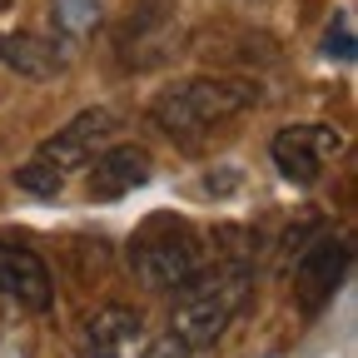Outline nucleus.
<instances>
[{
  "label": "nucleus",
  "instance_id": "obj_1",
  "mask_svg": "<svg viewBox=\"0 0 358 358\" xmlns=\"http://www.w3.org/2000/svg\"><path fill=\"white\" fill-rule=\"evenodd\" d=\"M254 294V264L244 254L234 259H219L214 268H199V274L179 289L174 313H169V334L185 343V348H214L229 324L239 319V308Z\"/></svg>",
  "mask_w": 358,
  "mask_h": 358
},
{
  "label": "nucleus",
  "instance_id": "obj_2",
  "mask_svg": "<svg viewBox=\"0 0 358 358\" xmlns=\"http://www.w3.org/2000/svg\"><path fill=\"white\" fill-rule=\"evenodd\" d=\"M254 105H259V85L244 75H189L164 85L150 100V124L169 140H199Z\"/></svg>",
  "mask_w": 358,
  "mask_h": 358
},
{
  "label": "nucleus",
  "instance_id": "obj_3",
  "mask_svg": "<svg viewBox=\"0 0 358 358\" xmlns=\"http://www.w3.org/2000/svg\"><path fill=\"white\" fill-rule=\"evenodd\" d=\"M115 129H120V115L115 110H105V105H95V110H80L70 124H60L50 140H45L20 169H15V185L25 189V194H60V185H65V174L70 169H85L90 159H95L110 140H115Z\"/></svg>",
  "mask_w": 358,
  "mask_h": 358
},
{
  "label": "nucleus",
  "instance_id": "obj_4",
  "mask_svg": "<svg viewBox=\"0 0 358 358\" xmlns=\"http://www.w3.org/2000/svg\"><path fill=\"white\" fill-rule=\"evenodd\" d=\"M129 274L155 294H179L204 268V239L174 214H150L129 234Z\"/></svg>",
  "mask_w": 358,
  "mask_h": 358
},
{
  "label": "nucleus",
  "instance_id": "obj_5",
  "mask_svg": "<svg viewBox=\"0 0 358 358\" xmlns=\"http://www.w3.org/2000/svg\"><path fill=\"white\" fill-rule=\"evenodd\" d=\"M338 150H343V134L329 129V124H289L268 145V155H274V164L289 185H313Z\"/></svg>",
  "mask_w": 358,
  "mask_h": 358
},
{
  "label": "nucleus",
  "instance_id": "obj_6",
  "mask_svg": "<svg viewBox=\"0 0 358 358\" xmlns=\"http://www.w3.org/2000/svg\"><path fill=\"white\" fill-rule=\"evenodd\" d=\"M179 40V15L169 0H145V6H134L124 30H120V55L129 70H150L159 65Z\"/></svg>",
  "mask_w": 358,
  "mask_h": 358
},
{
  "label": "nucleus",
  "instance_id": "obj_7",
  "mask_svg": "<svg viewBox=\"0 0 358 358\" xmlns=\"http://www.w3.org/2000/svg\"><path fill=\"white\" fill-rule=\"evenodd\" d=\"M0 299H10L20 308H35V313L50 308V299H55L45 259L20 239H0Z\"/></svg>",
  "mask_w": 358,
  "mask_h": 358
},
{
  "label": "nucleus",
  "instance_id": "obj_8",
  "mask_svg": "<svg viewBox=\"0 0 358 358\" xmlns=\"http://www.w3.org/2000/svg\"><path fill=\"white\" fill-rule=\"evenodd\" d=\"M343 274H348V239H319L308 254H299L294 289H299L303 313H319L334 299V289L343 284Z\"/></svg>",
  "mask_w": 358,
  "mask_h": 358
},
{
  "label": "nucleus",
  "instance_id": "obj_9",
  "mask_svg": "<svg viewBox=\"0 0 358 358\" xmlns=\"http://www.w3.org/2000/svg\"><path fill=\"white\" fill-rule=\"evenodd\" d=\"M145 338V319L124 303H105L80 329V358H129Z\"/></svg>",
  "mask_w": 358,
  "mask_h": 358
},
{
  "label": "nucleus",
  "instance_id": "obj_10",
  "mask_svg": "<svg viewBox=\"0 0 358 358\" xmlns=\"http://www.w3.org/2000/svg\"><path fill=\"white\" fill-rule=\"evenodd\" d=\"M150 179V155L134 145H105L90 159V194L95 199H120L129 189H140Z\"/></svg>",
  "mask_w": 358,
  "mask_h": 358
},
{
  "label": "nucleus",
  "instance_id": "obj_11",
  "mask_svg": "<svg viewBox=\"0 0 358 358\" xmlns=\"http://www.w3.org/2000/svg\"><path fill=\"white\" fill-rule=\"evenodd\" d=\"M0 65L25 80H55V75H65V50L50 35L10 30V35H0Z\"/></svg>",
  "mask_w": 358,
  "mask_h": 358
},
{
  "label": "nucleus",
  "instance_id": "obj_12",
  "mask_svg": "<svg viewBox=\"0 0 358 358\" xmlns=\"http://www.w3.org/2000/svg\"><path fill=\"white\" fill-rule=\"evenodd\" d=\"M55 15L65 30H90L100 20V0H55Z\"/></svg>",
  "mask_w": 358,
  "mask_h": 358
},
{
  "label": "nucleus",
  "instance_id": "obj_13",
  "mask_svg": "<svg viewBox=\"0 0 358 358\" xmlns=\"http://www.w3.org/2000/svg\"><path fill=\"white\" fill-rule=\"evenodd\" d=\"M324 55H334V60H353V20L348 15H338L334 25H329V35H324Z\"/></svg>",
  "mask_w": 358,
  "mask_h": 358
},
{
  "label": "nucleus",
  "instance_id": "obj_14",
  "mask_svg": "<svg viewBox=\"0 0 358 358\" xmlns=\"http://www.w3.org/2000/svg\"><path fill=\"white\" fill-rule=\"evenodd\" d=\"M145 358H199V353H194V348H185L174 334H164V338H155V343L145 348Z\"/></svg>",
  "mask_w": 358,
  "mask_h": 358
}]
</instances>
